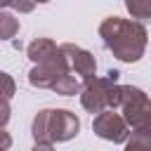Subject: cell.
Listing matches in <instances>:
<instances>
[{
	"instance_id": "1",
	"label": "cell",
	"mask_w": 151,
	"mask_h": 151,
	"mask_svg": "<svg viewBox=\"0 0 151 151\" xmlns=\"http://www.w3.org/2000/svg\"><path fill=\"white\" fill-rule=\"evenodd\" d=\"M99 38L104 40L106 50L113 52L116 59L134 64L142 59V54L146 50L149 33H146L144 24H139V21L109 17L99 24Z\"/></svg>"
},
{
	"instance_id": "2",
	"label": "cell",
	"mask_w": 151,
	"mask_h": 151,
	"mask_svg": "<svg viewBox=\"0 0 151 151\" xmlns=\"http://www.w3.org/2000/svg\"><path fill=\"white\" fill-rule=\"evenodd\" d=\"M80 132V120L66 109H42L33 118V139L35 144L68 142Z\"/></svg>"
},
{
	"instance_id": "3",
	"label": "cell",
	"mask_w": 151,
	"mask_h": 151,
	"mask_svg": "<svg viewBox=\"0 0 151 151\" xmlns=\"http://www.w3.org/2000/svg\"><path fill=\"white\" fill-rule=\"evenodd\" d=\"M118 73L109 71L104 78H92L83 85L80 92V101L83 109H87L90 113H104V111H113L120 106L123 101V85H116Z\"/></svg>"
},
{
	"instance_id": "4",
	"label": "cell",
	"mask_w": 151,
	"mask_h": 151,
	"mask_svg": "<svg viewBox=\"0 0 151 151\" xmlns=\"http://www.w3.org/2000/svg\"><path fill=\"white\" fill-rule=\"evenodd\" d=\"M123 118L127 125H132L134 130H146L151 127V99L144 90L132 87V85H123Z\"/></svg>"
},
{
	"instance_id": "5",
	"label": "cell",
	"mask_w": 151,
	"mask_h": 151,
	"mask_svg": "<svg viewBox=\"0 0 151 151\" xmlns=\"http://www.w3.org/2000/svg\"><path fill=\"white\" fill-rule=\"evenodd\" d=\"M68 73H71V64H68L66 54L59 50L52 59H47V61H42V64L31 68L28 83L33 87H38V90H54V85L61 78H66Z\"/></svg>"
},
{
	"instance_id": "6",
	"label": "cell",
	"mask_w": 151,
	"mask_h": 151,
	"mask_svg": "<svg viewBox=\"0 0 151 151\" xmlns=\"http://www.w3.org/2000/svg\"><path fill=\"white\" fill-rule=\"evenodd\" d=\"M92 130L97 137L106 139V142H113V144H123L130 139V130H127V123L120 113L116 111H104L99 113L94 120H92Z\"/></svg>"
},
{
	"instance_id": "7",
	"label": "cell",
	"mask_w": 151,
	"mask_h": 151,
	"mask_svg": "<svg viewBox=\"0 0 151 151\" xmlns=\"http://www.w3.org/2000/svg\"><path fill=\"white\" fill-rule=\"evenodd\" d=\"M61 52L66 54L68 64H71V71H76L85 83L97 78V61H94V54L78 47V45H71V42H64L61 45Z\"/></svg>"
},
{
	"instance_id": "8",
	"label": "cell",
	"mask_w": 151,
	"mask_h": 151,
	"mask_svg": "<svg viewBox=\"0 0 151 151\" xmlns=\"http://www.w3.org/2000/svg\"><path fill=\"white\" fill-rule=\"evenodd\" d=\"M61 50V45H57L54 40H50V38H35L31 45H28V59L38 66V64H42V61H47V59H52L57 52Z\"/></svg>"
},
{
	"instance_id": "9",
	"label": "cell",
	"mask_w": 151,
	"mask_h": 151,
	"mask_svg": "<svg viewBox=\"0 0 151 151\" xmlns=\"http://www.w3.org/2000/svg\"><path fill=\"white\" fill-rule=\"evenodd\" d=\"M125 151H151V127H146V130H134L132 137L127 139Z\"/></svg>"
},
{
	"instance_id": "10",
	"label": "cell",
	"mask_w": 151,
	"mask_h": 151,
	"mask_svg": "<svg viewBox=\"0 0 151 151\" xmlns=\"http://www.w3.org/2000/svg\"><path fill=\"white\" fill-rule=\"evenodd\" d=\"M52 92H57V94H64V97H73V94H78V92H83V85H80V80L76 78V76H66V78H61L57 85H54V90Z\"/></svg>"
},
{
	"instance_id": "11",
	"label": "cell",
	"mask_w": 151,
	"mask_h": 151,
	"mask_svg": "<svg viewBox=\"0 0 151 151\" xmlns=\"http://www.w3.org/2000/svg\"><path fill=\"white\" fill-rule=\"evenodd\" d=\"M125 7H127V12L132 14V19L151 21V0H127Z\"/></svg>"
},
{
	"instance_id": "12",
	"label": "cell",
	"mask_w": 151,
	"mask_h": 151,
	"mask_svg": "<svg viewBox=\"0 0 151 151\" xmlns=\"http://www.w3.org/2000/svg\"><path fill=\"white\" fill-rule=\"evenodd\" d=\"M17 31H19V21L9 12H0V38L9 40V38H14Z\"/></svg>"
},
{
	"instance_id": "13",
	"label": "cell",
	"mask_w": 151,
	"mask_h": 151,
	"mask_svg": "<svg viewBox=\"0 0 151 151\" xmlns=\"http://www.w3.org/2000/svg\"><path fill=\"white\" fill-rule=\"evenodd\" d=\"M2 80H5V99H9L12 97V90H14V83H12V78L7 73H2Z\"/></svg>"
},
{
	"instance_id": "14",
	"label": "cell",
	"mask_w": 151,
	"mask_h": 151,
	"mask_svg": "<svg viewBox=\"0 0 151 151\" xmlns=\"http://www.w3.org/2000/svg\"><path fill=\"white\" fill-rule=\"evenodd\" d=\"M33 151H54V149H52V144H35Z\"/></svg>"
},
{
	"instance_id": "15",
	"label": "cell",
	"mask_w": 151,
	"mask_h": 151,
	"mask_svg": "<svg viewBox=\"0 0 151 151\" xmlns=\"http://www.w3.org/2000/svg\"><path fill=\"white\" fill-rule=\"evenodd\" d=\"M14 9H24V12H28V9H33V5H12Z\"/></svg>"
}]
</instances>
